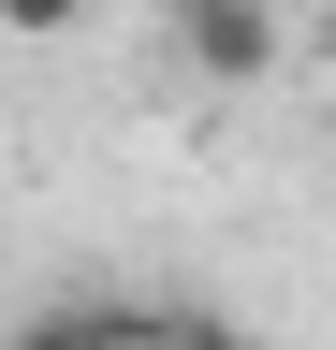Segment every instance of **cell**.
I'll list each match as a JSON object with an SVG mask.
<instances>
[{
  "mask_svg": "<svg viewBox=\"0 0 336 350\" xmlns=\"http://www.w3.org/2000/svg\"><path fill=\"white\" fill-rule=\"evenodd\" d=\"M161 29H176V59L205 88H263L278 73V0H161Z\"/></svg>",
  "mask_w": 336,
  "mask_h": 350,
  "instance_id": "6da1fadb",
  "label": "cell"
},
{
  "mask_svg": "<svg viewBox=\"0 0 336 350\" xmlns=\"http://www.w3.org/2000/svg\"><path fill=\"white\" fill-rule=\"evenodd\" d=\"M322 15H336V0H322Z\"/></svg>",
  "mask_w": 336,
  "mask_h": 350,
  "instance_id": "3957f363",
  "label": "cell"
},
{
  "mask_svg": "<svg viewBox=\"0 0 336 350\" xmlns=\"http://www.w3.org/2000/svg\"><path fill=\"white\" fill-rule=\"evenodd\" d=\"M88 0H0V29H73Z\"/></svg>",
  "mask_w": 336,
  "mask_h": 350,
  "instance_id": "7a4b0ae2",
  "label": "cell"
}]
</instances>
